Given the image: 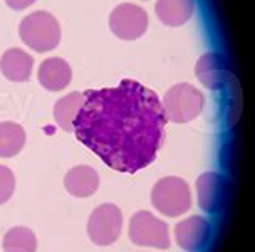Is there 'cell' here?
<instances>
[{
  "label": "cell",
  "mask_w": 255,
  "mask_h": 252,
  "mask_svg": "<svg viewBox=\"0 0 255 252\" xmlns=\"http://www.w3.org/2000/svg\"><path fill=\"white\" fill-rule=\"evenodd\" d=\"M73 122L76 139L110 168L134 173L157 158L165 137L158 96L134 79L115 88L86 91Z\"/></svg>",
  "instance_id": "1"
},
{
  "label": "cell",
  "mask_w": 255,
  "mask_h": 252,
  "mask_svg": "<svg viewBox=\"0 0 255 252\" xmlns=\"http://www.w3.org/2000/svg\"><path fill=\"white\" fill-rule=\"evenodd\" d=\"M19 37L29 49L42 54L57 47L62 37V29L57 18L50 13L34 11L21 19Z\"/></svg>",
  "instance_id": "2"
},
{
  "label": "cell",
  "mask_w": 255,
  "mask_h": 252,
  "mask_svg": "<svg viewBox=\"0 0 255 252\" xmlns=\"http://www.w3.org/2000/svg\"><path fill=\"white\" fill-rule=\"evenodd\" d=\"M162 107L166 122L189 123L202 114L204 96L192 84L179 83L165 92L162 99Z\"/></svg>",
  "instance_id": "3"
},
{
  "label": "cell",
  "mask_w": 255,
  "mask_h": 252,
  "mask_svg": "<svg viewBox=\"0 0 255 252\" xmlns=\"http://www.w3.org/2000/svg\"><path fill=\"white\" fill-rule=\"evenodd\" d=\"M152 205L166 217H179L189 210L191 189L183 178L168 176L160 180L152 189Z\"/></svg>",
  "instance_id": "4"
},
{
  "label": "cell",
  "mask_w": 255,
  "mask_h": 252,
  "mask_svg": "<svg viewBox=\"0 0 255 252\" xmlns=\"http://www.w3.org/2000/svg\"><path fill=\"white\" fill-rule=\"evenodd\" d=\"M129 240L136 246L155 249H168L171 244L168 225L147 210H139L131 217Z\"/></svg>",
  "instance_id": "5"
},
{
  "label": "cell",
  "mask_w": 255,
  "mask_h": 252,
  "mask_svg": "<svg viewBox=\"0 0 255 252\" xmlns=\"http://www.w3.org/2000/svg\"><path fill=\"white\" fill-rule=\"evenodd\" d=\"M122 210L113 204H102L92 210L87 222V236L97 246H110L122 235Z\"/></svg>",
  "instance_id": "6"
},
{
  "label": "cell",
  "mask_w": 255,
  "mask_h": 252,
  "mask_svg": "<svg viewBox=\"0 0 255 252\" xmlns=\"http://www.w3.org/2000/svg\"><path fill=\"white\" fill-rule=\"evenodd\" d=\"M112 32L123 41H136L144 36L149 26V15L144 8L134 3H122L112 11L109 18Z\"/></svg>",
  "instance_id": "7"
},
{
  "label": "cell",
  "mask_w": 255,
  "mask_h": 252,
  "mask_svg": "<svg viewBox=\"0 0 255 252\" xmlns=\"http://www.w3.org/2000/svg\"><path fill=\"white\" fill-rule=\"evenodd\" d=\"M174 240L178 246L187 252H197L207 246L210 240V223L204 217H189L179 222L174 228Z\"/></svg>",
  "instance_id": "8"
},
{
  "label": "cell",
  "mask_w": 255,
  "mask_h": 252,
  "mask_svg": "<svg viewBox=\"0 0 255 252\" xmlns=\"http://www.w3.org/2000/svg\"><path fill=\"white\" fill-rule=\"evenodd\" d=\"M199 207L207 214H215L221 209L226 194V181L217 171H205L196 183Z\"/></svg>",
  "instance_id": "9"
},
{
  "label": "cell",
  "mask_w": 255,
  "mask_h": 252,
  "mask_svg": "<svg viewBox=\"0 0 255 252\" xmlns=\"http://www.w3.org/2000/svg\"><path fill=\"white\" fill-rule=\"evenodd\" d=\"M73 71L68 62L60 57H50L44 60L39 66L37 79L42 88L47 91H62L71 83Z\"/></svg>",
  "instance_id": "10"
},
{
  "label": "cell",
  "mask_w": 255,
  "mask_h": 252,
  "mask_svg": "<svg viewBox=\"0 0 255 252\" xmlns=\"http://www.w3.org/2000/svg\"><path fill=\"white\" fill-rule=\"evenodd\" d=\"M32 65L34 60L32 57L21 49H8L3 52L2 58H0V70L2 75L15 83H24L31 78L32 73Z\"/></svg>",
  "instance_id": "11"
},
{
  "label": "cell",
  "mask_w": 255,
  "mask_h": 252,
  "mask_svg": "<svg viewBox=\"0 0 255 252\" xmlns=\"http://www.w3.org/2000/svg\"><path fill=\"white\" fill-rule=\"evenodd\" d=\"M65 189L75 197H89L99 188V173L92 167L78 165L63 178Z\"/></svg>",
  "instance_id": "12"
},
{
  "label": "cell",
  "mask_w": 255,
  "mask_h": 252,
  "mask_svg": "<svg viewBox=\"0 0 255 252\" xmlns=\"http://www.w3.org/2000/svg\"><path fill=\"white\" fill-rule=\"evenodd\" d=\"M155 13L166 26H183L194 13V0H157Z\"/></svg>",
  "instance_id": "13"
},
{
  "label": "cell",
  "mask_w": 255,
  "mask_h": 252,
  "mask_svg": "<svg viewBox=\"0 0 255 252\" xmlns=\"http://www.w3.org/2000/svg\"><path fill=\"white\" fill-rule=\"evenodd\" d=\"M196 75L199 81L209 89H218L225 83L226 68L223 58L217 54H205L196 65Z\"/></svg>",
  "instance_id": "14"
},
{
  "label": "cell",
  "mask_w": 255,
  "mask_h": 252,
  "mask_svg": "<svg viewBox=\"0 0 255 252\" xmlns=\"http://www.w3.org/2000/svg\"><path fill=\"white\" fill-rule=\"evenodd\" d=\"M83 102H84L83 92H70V94H66L65 97L57 101L55 107H53V118H55L57 125L63 131L66 132L73 131V122H75Z\"/></svg>",
  "instance_id": "15"
},
{
  "label": "cell",
  "mask_w": 255,
  "mask_h": 252,
  "mask_svg": "<svg viewBox=\"0 0 255 252\" xmlns=\"http://www.w3.org/2000/svg\"><path fill=\"white\" fill-rule=\"evenodd\" d=\"M26 142V132L18 123H0V157L10 158L18 155Z\"/></svg>",
  "instance_id": "16"
},
{
  "label": "cell",
  "mask_w": 255,
  "mask_h": 252,
  "mask_svg": "<svg viewBox=\"0 0 255 252\" xmlns=\"http://www.w3.org/2000/svg\"><path fill=\"white\" fill-rule=\"evenodd\" d=\"M5 252H36L37 238L28 227H13L3 236Z\"/></svg>",
  "instance_id": "17"
},
{
  "label": "cell",
  "mask_w": 255,
  "mask_h": 252,
  "mask_svg": "<svg viewBox=\"0 0 255 252\" xmlns=\"http://www.w3.org/2000/svg\"><path fill=\"white\" fill-rule=\"evenodd\" d=\"M15 186L16 180L13 171L5 165H0V205L10 201V197L15 192Z\"/></svg>",
  "instance_id": "18"
},
{
  "label": "cell",
  "mask_w": 255,
  "mask_h": 252,
  "mask_svg": "<svg viewBox=\"0 0 255 252\" xmlns=\"http://www.w3.org/2000/svg\"><path fill=\"white\" fill-rule=\"evenodd\" d=\"M34 2L36 0H5V3L8 5L11 10H24Z\"/></svg>",
  "instance_id": "19"
}]
</instances>
